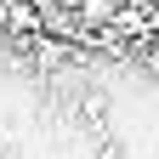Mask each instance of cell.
Segmentation results:
<instances>
[{"label":"cell","mask_w":159,"mask_h":159,"mask_svg":"<svg viewBox=\"0 0 159 159\" xmlns=\"http://www.w3.org/2000/svg\"><path fill=\"white\" fill-rule=\"evenodd\" d=\"M74 11H80V23H85L91 34H102V29H114V17L125 11V6H119V0H80Z\"/></svg>","instance_id":"6da1fadb"},{"label":"cell","mask_w":159,"mask_h":159,"mask_svg":"<svg viewBox=\"0 0 159 159\" xmlns=\"http://www.w3.org/2000/svg\"><path fill=\"white\" fill-rule=\"evenodd\" d=\"M57 6H80V0H57Z\"/></svg>","instance_id":"3957f363"},{"label":"cell","mask_w":159,"mask_h":159,"mask_svg":"<svg viewBox=\"0 0 159 159\" xmlns=\"http://www.w3.org/2000/svg\"><path fill=\"white\" fill-rule=\"evenodd\" d=\"M102 159H125V142H119V136H108V142H102Z\"/></svg>","instance_id":"7a4b0ae2"}]
</instances>
